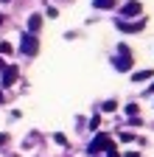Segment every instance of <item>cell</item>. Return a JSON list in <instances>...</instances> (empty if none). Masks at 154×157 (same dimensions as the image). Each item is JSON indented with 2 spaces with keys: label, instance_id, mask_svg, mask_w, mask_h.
Segmentation results:
<instances>
[{
  "label": "cell",
  "instance_id": "obj_1",
  "mask_svg": "<svg viewBox=\"0 0 154 157\" xmlns=\"http://www.w3.org/2000/svg\"><path fill=\"white\" fill-rule=\"evenodd\" d=\"M20 51H23L25 56H36V51H39V42H36V36H34V34H23V39H20Z\"/></svg>",
  "mask_w": 154,
  "mask_h": 157
},
{
  "label": "cell",
  "instance_id": "obj_2",
  "mask_svg": "<svg viewBox=\"0 0 154 157\" xmlns=\"http://www.w3.org/2000/svg\"><path fill=\"white\" fill-rule=\"evenodd\" d=\"M118 51H121V56L115 59V67H118V70H129V67H132V62H134V59L129 56V48H126V45H121Z\"/></svg>",
  "mask_w": 154,
  "mask_h": 157
},
{
  "label": "cell",
  "instance_id": "obj_3",
  "mask_svg": "<svg viewBox=\"0 0 154 157\" xmlns=\"http://www.w3.org/2000/svg\"><path fill=\"white\" fill-rule=\"evenodd\" d=\"M109 143H112V140H109V135H98V137L90 143V154H98L101 149H109Z\"/></svg>",
  "mask_w": 154,
  "mask_h": 157
},
{
  "label": "cell",
  "instance_id": "obj_4",
  "mask_svg": "<svg viewBox=\"0 0 154 157\" xmlns=\"http://www.w3.org/2000/svg\"><path fill=\"white\" fill-rule=\"evenodd\" d=\"M140 11H143V6L137 3V0H129V3L123 6V11H121V14H123V17H137Z\"/></svg>",
  "mask_w": 154,
  "mask_h": 157
},
{
  "label": "cell",
  "instance_id": "obj_5",
  "mask_svg": "<svg viewBox=\"0 0 154 157\" xmlns=\"http://www.w3.org/2000/svg\"><path fill=\"white\" fill-rule=\"evenodd\" d=\"M17 82V67H6V76H3V84L6 87H11Z\"/></svg>",
  "mask_w": 154,
  "mask_h": 157
},
{
  "label": "cell",
  "instance_id": "obj_6",
  "mask_svg": "<svg viewBox=\"0 0 154 157\" xmlns=\"http://www.w3.org/2000/svg\"><path fill=\"white\" fill-rule=\"evenodd\" d=\"M39 25H42V14H31V20H28L31 34H34V31H39Z\"/></svg>",
  "mask_w": 154,
  "mask_h": 157
},
{
  "label": "cell",
  "instance_id": "obj_7",
  "mask_svg": "<svg viewBox=\"0 0 154 157\" xmlns=\"http://www.w3.org/2000/svg\"><path fill=\"white\" fill-rule=\"evenodd\" d=\"M92 6H95V9H112L115 0H92Z\"/></svg>",
  "mask_w": 154,
  "mask_h": 157
},
{
  "label": "cell",
  "instance_id": "obj_8",
  "mask_svg": "<svg viewBox=\"0 0 154 157\" xmlns=\"http://www.w3.org/2000/svg\"><path fill=\"white\" fill-rule=\"evenodd\" d=\"M146 78H151V70H140V73H134V82H146Z\"/></svg>",
  "mask_w": 154,
  "mask_h": 157
},
{
  "label": "cell",
  "instance_id": "obj_9",
  "mask_svg": "<svg viewBox=\"0 0 154 157\" xmlns=\"http://www.w3.org/2000/svg\"><path fill=\"white\" fill-rule=\"evenodd\" d=\"M53 140H56V143H62V146H67V137H65L62 132H56V135H53Z\"/></svg>",
  "mask_w": 154,
  "mask_h": 157
},
{
  "label": "cell",
  "instance_id": "obj_10",
  "mask_svg": "<svg viewBox=\"0 0 154 157\" xmlns=\"http://www.w3.org/2000/svg\"><path fill=\"white\" fill-rule=\"evenodd\" d=\"M104 109H107V112H115V109H118V104H115V101H104Z\"/></svg>",
  "mask_w": 154,
  "mask_h": 157
},
{
  "label": "cell",
  "instance_id": "obj_11",
  "mask_svg": "<svg viewBox=\"0 0 154 157\" xmlns=\"http://www.w3.org/2000/svg\"><path fill=\"white\" fill-rule=\"evenodd\" d=\"M0 51H3V53H11V45L9 42H0Z\"/></svg>",
  "mask_w": 154,
  "mask_h": 157
},
{
  "label": "cell",
  "instance_id": "obj_12",
  "mask_svg": "<svg viewBox=\"0 0 154 157\" xmlns=\"http://www.w3.org/2000/svg\"><path fill=\"white\" fill-rule=\"evenodd\" d=\"M6 140H9V135H0V146H3Z\"/></svg>",
  "mask_w": 154,
  "mask_h": 157
},
{
  "label": "cell",
  "instance_id": "obj_13",
  "mask_svg": "<svg viewBox=\"0 0 154 157\" xmlns=\"http://www.w3.org/2000/svg\"><path fill=\"white\" fill-rule=\"evenodd\" d=\"M0 25H3V17H0Z\"/></svg>",
  "mask_w": 154,
  "mask_h": 157
},
{
  "label": "cell",
  "instance_id": "obj_14",
  "mask_svg": "<svg viewBox=\"0 0 154 157\" xmlns=\"http://www.w3.org/2000/svg\"><path fill=\"white\" fill-rule=\"evenodd\" d=\"M151 90H154V84H151Z\"/></svg>",
  "mask_w": 154,
  "mask_h": 157
}]
</instances>
